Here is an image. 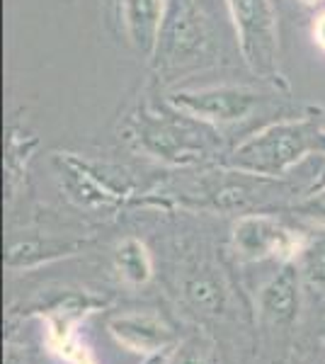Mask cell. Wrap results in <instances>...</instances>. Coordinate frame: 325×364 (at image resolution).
Returning a JSON list of instances; mask_svg holds the SVG:
<instances>
[{
  "instance_id": "cell-4",
  "label": "cell",
  "mask_w": 325,
  "mask_h": 364,
  "mask_svg": "<svg viewBox=\"0 0 325 364\" xmlns=\"http://www.w3.org/2000/svg\"><path fill=\"white\" fill-rule=\"evenodd\" d=\"M282 92H289L287 83H267L262 85H206V87H177L168 92V102L182 109L185 114L209 127L218 129L226 136L230 129L255 119L260 112L267 109V105L277 102Z\"/></svg>"
},
{
  "instance_id": "cell-23",
  "label": "cell",
  "mask_w": 325,
  "mask_h": 364,
  "mask_svg": "<svg viewBox=\"0 0 325 364\" xmlns=\"http://www.w3.org/2000/svg\"><path fill=\"white\" fill-rule=\"evenodd\" d=\"M301 3H306V5H318V3H323V0H301Z\"/></svg>"
},
{
  "instance_id": "cell-10",
  "label": "cell",
  "mask_w": 325,
  "mask_h": 364,
  "mask_svg": "<svg viewBox=\"0 0 325 364\" xmlns=\"http://www.w3.org/2000/svg\"><path fill=\"white\" fill-rule=\"evenodd\" d=\"M124 34L144 58H151L158 44L168 0H119Z\"/></svg>"
},
{
  "instance_id": "cell-7",
  "label": "cell",
  "mask_w": 325,
  "mask_h": 364,
  "mask_svg": "<svg viewBox=\"0 0 325 364\" xmlns=\"http://www.w3.org/2000/svg\"><path fill=\"white\" fill-rule=\"evenodd\" d=\"M100 306L97 299L80 291H68L58 301L51 304L44 314L46 323V345L54 355L68 364H95L92 352L80 343L75 336V326L85 314Z\"/></svg>"
},
{
  "instance_id": "cell-20",
  "label": "cell",
  "mask_w": 325,
  "mask_h": 364,
  "mask_svg": "<svg viewBox=\"0 0 325 364\" xmlns=\"http://www.w3.org/2000/svg\"><path fill=\"white\" fill-rule=\"evenodd\" d=\"M3 364H27V360H25V355L20 352V348L8 345V348H5V362Z\"/></svg>"
},
{
  "instance_id": "cell-2",
  "label": "cell",
  "mask_w": 325,
  "mask_h": 364,
  "mask_svg": "<svg viewBox=\"0 0 325 364\" xmlns=\"http://www.w3.org/2000/svg\"><path fill=\"white\" fill-rule=\"evenodd\" d=\"M318 107H311L301 117H284L265 124L218 161V166L260 175V178H282L304 158L325 156V124L316 117Z\"/></svg>"
},
{
  "instance_id": "cell-17",
  "label": "cell",
  "mask_w": 325,
  "mask_h": 364,
  "mask_svg": "<svg viewBox=\"0 0 325 364\" xmlns=\"http://www.w3.org/2000/svg\"><path fill=\"white\" fill-rule=\"evenodd\" d=\"M211 362V348L204 338L194 336L187 338L170 352L168 364H209Z\"/></svg>"
},
{
  "instance_id": "cell-21",
  "label": "cell",
  "mask_w": 325,
  "mask_h": 364,
  "mask_svg": "<svg viewBox=\"0 0 325 364\" xmlns=\"http://www.w3.org/2000/svg\"><path fill=\"white\" fill-rule=\"evenodd\" d=\"M168 360H170V350H165V352H158V355L146 357L144 364H168Z\"/></svg>"
},
{
  "instance_id": "cell-14",
  "label": "cell",
  "mask_w": 325,
  "mask_h": 364,
  "mask_svg": "<svg viewBox=\"0 0 325 364\" xmlns=\"http://www.w3.org/2000/svg\"><path fill=\"white\" fill-rule=\"evenodd\" d=\"M185 296L190 299L194 309L204 311V314H218L226 306L228 291L221 277H216L211 269H202L185 282Z\"/></svg>"
},
{
  "instance_id": "cell-22",
  "label": "cell",
  "mask_w": 325,
  "mask_h": 364,
  "mask_svg": "<svg viewBox=\"0 0 325 364\" xmlns=\"http://www.w3.org/2000/svg\"><path fill=\"white\" fill-rule=\"evenodd\" d=\"M313 190H325V168H323L321 178L316 180V185H313Z\"/></svg>"
},
{
  "instance_id": "cell-18",
  "label": "cell",
  "mask_w": 325,
  "mask_h": 364,
  "mask_svg": "<svg viewBox=\"0 0 325 364\" xmlns=\"http://www.w3.org/2000/svg\"><path fill=\"white\" fill-rule=\"evenodd\" d=\"M294 211L304 216V219H309L313 224L325 228V190H311L309 195L294 207Z\"/></svg>"
},
{
  "instance_id": "cell-1",
  "label": "cell",
  "mask_w": 325,
  "mask_h": 364,
  "mask_svg": "<svg viewBox=\"0 0 325 364\" xmlns=\"http://www.w3.org/2000/svg\"><path fill=\"white\" fill-rule=\"evenodd\" d=\"M223 134L165 105L139 102L119 127V139L136 154L161 161L165 166L190 168L221 156ZM221 161V158H218Z\"/></svg>"
},
{
  "instance_id": "cell-9",
  "label": "cell",
  "mask_w": 325,
  "mask_h": 364,
  "mask_svg": "<svg viewBox=\"0 0 325 364\" xmlns=\"http://www.w3.org/2000/svg\"><path fill=\"white\" fill-rule=\"evenodd\" d=\"M110 333L122 348L136 355H158L170 350L175 343V331L161 316L149 311H134V314H119L110 318Z\"/></svg>"
},
{
  "instance_id": "cell-13",
  "label": "cell",
  "mask_w": 325,
  "mask_h": 364,
  "mask_svg": "<svg viewBox=\"0 0 325 364\" xmlns=\"http://www.w3.org/2000/svg\"><path fill=\"white\" fill-rule=\"evenodd\" d=\"M114 267L129 284H146L153 277V257L144 240L129 236L114 250Z\"/></svg>"
},
{
  "instance_id": "cell-5",
  "label": "cell",
  "mask_w": 325,
  "mask_h": 364,
  "mask_svg": "<svg viewBox=\"0 0 325 364\" xmlns=\"http://www.w3.org/2000/svg\"><path fill=\"white\" fill-rule=\"evenodd\" d=\"M238 51L247 68L267 83H284L279 70V22L275 0H226Z\"/></svg>"
},
{
  "instance_id": "cell-19",
  "label": "cell",
  "mask_w": 325,
  "mask_h": 364,
  "mask_svg": "<svg viewBox=\"0 0 325 364\" xmlns=\"http://www.w3.org/2000/svg\"><path fill=\"white\" fill-rule=\"evenodd\" d=\"M311 37H313V42H316L318 49L325 54V10L321 15H316L313 17V25H311Z\"/></svg>"
},
{
  "instance_id": "cell-15",
  "label": "cell",
  "mask_w": 325,
  "mask_h": 364,
  "mask_svg": "<svg viewBox=\"0 0 325 364\" xmlns=\"http://www.w3.org/2000/svg\"><path fill=\"white\" fill-rule=\"evenodd\" d=\"M297 265L309 284L325 291V236L306 243V248L301 250Z\"/></svg>"
},
{
  "instance_id": "cell-8",
  "label": "cell",
  "mask_w": 325,
  "mask_h": 364,
  "mask_svg": "<svg viewBox=\"0 0 325 364\" xmlns=\"http://www.w3.org/2000/svg\"><path fill=\"white\" fill-rule=\"evenodd\" d=\"M58 170L70 199L85 207H114L129 195V187H117L112 175L105 173V166L75 154H58Z\"/></svg>"
},
{
  "instance_id": "cell-6",
  "label": "cell",
  "mask_w": 325,
  "mask_h": 364,
  "mask_svg": "<svg viewBox=\"0 0 325 364\" xmlns=\"http://www.w3.org/2000/svg\"><path fill=\"white\" fill-rule=\"evenodd\" d=\"M230 243L240 260H282L297 262L309 238L292 231L277 216L270 214H243L233 226Z\"/></svg>"
},
{
  "instance_id": "cell-16",
  "label": "cell",
  "mask_w": 325,
  "mask_h": 364,
  "mask_svg": "<svg viewBox=\"0 0 325 364\" xmlns=\"http://www.w3.org/2000/svg\"><path fill=\"white\" fill-rule=\"evenodd\" d=\"M39 146L37 136H27V134L10 132L8 141V156H5V168H8V185H15V178L25 170L29 156L34 154V149Z\"/></svg>"
},
{
  "instance_id": "cell-3",
  "label": "cell",
  "mask_w": 325,
  "mask_h": 364,
  "mask_svg": "<svg viewBox=\"0 0 325 364\" xmlns=\"http://www.w3.org/2000/svg\"><path fill=\"white\" fill-rule=\"evenodd\" d=\"M218 39L211 17L197 0H168L156 51L151 56L153 70L165 85L197 70L216 66Z\"/></svg>"
},
{
  "instance_id": "cell-12",
  "label": "cell",
  "mask_w": 325,
  "mask_h": 364,
  "mask_svg": "<svg viewBox=\"0 0 325 364\" xmlns=\"http://www.w3.org/2000/svg\"><path fill=\"white\" fill-rule=\"evenodd\" d=\"M82 240H56V238H29L10 245L8 267H32L39 262H49L56 257L75 255L82 248Z\"/></svg>"
},
{
  "instance_id": "cell-11",
  "label": "cell",
  "mask_w": 325,
  "mask_h": 364,
  "mask_svg": "<svg viewBox=\"0 0 325 364\" xmlns=\"http://www.w3.org/2000/svg\"><path fill=\"white\" fill-rule=\"evenodd\" d=\"M301 269L297 262H282V269L260 289L257 306L270 323H289L299 314Z\"/></svg>"
}]
</instances>
